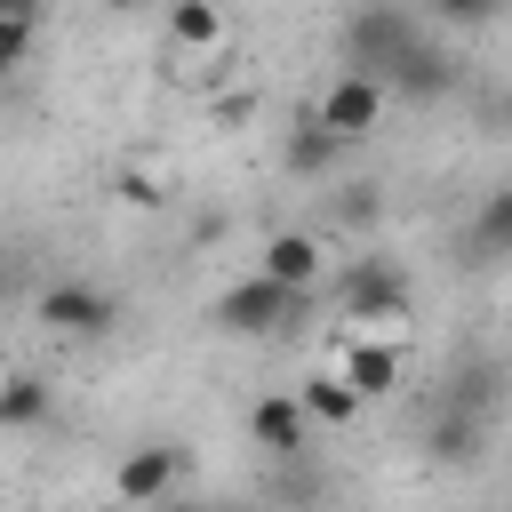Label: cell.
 I'll list each match as a JSON object with an SVG mask.
<instances>
[{
	"mask_svg": "<svg viewBox=\"0 0 512 512\" xmlns=\"http://www.w3.org/2000/svg\"><path fill=\"white\" fill-rule=\"evenodd\" d=\"M256 272L280 280V288H296V296H320V280H328V248H320V232H272V240L256 248Z\"/></svg>",
	"mask_w": 512,
	"mask_h": 512,
	"instance_id": "obj_7",
	"label": "cell"
},
{
	"mask_svg": "<svg viewBox=\"0 0 512 512\" xmlns=\"http://www.w3.org/2000/svg\"><path fill=\"white\" fill-rule=\"evenodd\" d=\"M152 512H208V504H184V496H168V504H152Z\"/></svg>",
	"mask_w": 512,
	"mask_h": 512,
	"instance_id": "obj_21",
	"label": "cell"
},
{
	"mask_svg": "<svg viewBox=\"0 0 512 512\" xmlns=\"http://www.w3.org/2000/svg\"><path fill=\"white\" fill-rule=\"evenodd\" d=\"M512 256V184H488L464 232V264H504Z\"/></svg>",
	"mask_w": 512,
	"mask_h": 512,
	"instance_id": "obj_11",
	"label": "cell"
},
{
	"mask_svg": "<svg viewBox=\"0 0 512 512\" xmlns=\"http://www.w3.org/2000/svg\"><path fill=\"white\" fill-rule=\"evenodd\" d=\"M336 376H344L360 400H384V392H400L408 360H400V344H384V336H352V344L336 352Z\"/></svg>",
	"mask_w": 512,
	"mask_h": 512,
	"instance_id": "obj_8",
	"label": "cell"
},
{
	"mask_svg": "<svg viewBox=\"0 0 512 512\" xmlns=\"http://www.w3.org/2000/svg\"><path fill=\"white\" fill-rule=\"evenodd\" d=\"M176 480H184V448H176V440H144V448H128V456H120V472H112L120 504H136V512L168 504V496H176Z\"/></svg>",
	"mask_w": 512,
	"mask_h": 512,
	"instance_id": "obj_6",
	"label": "cell"
},
{
	"mask_svg": "<svg viewBox=\"0 0 512 512\" xmlns=\"http://www.w3.org/2000/svg\"><path fill=\"white\" fill-rule=\"evenodd\" d=\"M416 48V24L400 8H360L352 32H344V72H368V80H392V64Z\"/></svg>",
	"mask_w": 512,
	"mask_h": 512,
	"instance_id": "obj_4",
	"label": "cell"
},
{
	"mask_svg": "<svg viewBox=\"0 0 512 512\" xmlns=\"http://www.w3.org/2000/svg\"><path fill=\"white\" fill-rule=\"evenodd\" d=\"M120 192H128L136 208H160V192H152V176H120Z\"/></svg>",
	"mask_w": 512,
	"mask_h": 512,
	"instance_id": "obj_19",
	"label": "cell"
},
{
	"mask_svg": "<svg viewBox=\"0 0 512 512\" xmlns=\"http://www.w3.org/2000/svg\"><path fill=\"white\" fill-rule=\"evenodd\" d=\"M384 104H392V88H384V80H368V72H336V80L320 88L312 120H320L336 144H360V136H376V128H384Z\"/></svg>",
	"mask_w": 512,
	"mask_h": 512,
	"instance_id": "obj_3",
	"label": "cell"
},
{
	"mask_svg": "<svg viewBox=\"0 0 512 512\" xmlns=\"http://www.w3.org/2000/svg\"><path fill=\"white\" fill-rule=\"evenodd\" d=\"M0 16H24V24H40V0H0Z\"/></svg>",
	"mask_w": 512,
	"mask_h": 512,
	"instance_id": "obj_20",
	"label": "cell"
},
{
	"mask_svg": "<svg viewBox=\"0 0 512 512\" xmlns=\"http://www.w3.org/2000/svg\"><path fill=\"white\" fill-rule=\"evenodd\" d=\"M168 40L176 48H216L224 40V8L216 0H168Z\"/></svg>",
	"mask_w": 512,
	"mask_h": 512,
	"instance_id": "obj_14",
	"label": "cell"
},
{
	"mask_svg": "<svg viewBox=\"0 0 512 512\" xmlns=\"http://www.w3.org/2000/svg\"><path fill=\"white\" fill-rule=\"evenodd\" d=\"M304 400H288V392H264L256 408H248V440L264 448V456H304Z\"/></svg>",
	"mask_w": 512,
	"mask_h": 512,
	"instance_id": "obj_10",
	"label": "cell"
},
{
	"mask_svg": "<svg viewBox=\"0 0 512 512\" xmlns=\"http://www.w3.org/2000/svg\"><path fill=\"white\" fill-rule=\"evenodd\" d=\"M304 304H312V296H296V288L248 272V280H232V288L216 296V328H224V336H280Z\"/></svg>",
	"mask_w": 512,
	"mask_h": 512,
	"instance_id": "obj_2",
	"label": "cell"
},
{
	"mask_svg": "<svg viewBox=\"0 0 512 512\" xmlns=\"http://www.w3.org/2000/svg\"><path fill=\"white\" fill-rule=\"evenodd\" d=\"M336 304H344V320H360L368 336L408 344L416 304H408V280H400V264H392V256H352V264L336 272Z\"/></svg>",
	"mask_w": 512,
	"mask_h": 512,
	"instance_id": "obj_1",
	"label": "cell"
},
{
	"mask_svg": "<svg viewBox=\"0 0 512 512\" xmlns=\"http://www.w3.org/2000/svg\"><path fill=\"white\" fill-rule=\"evenodd\" d=\"M432 456H440V464H472V456H480L472 416H440V424H432Z\"/></svg>",
	"mask_w": 512,
	"mask_h": 512,
	"instance_id": "obj_16",
	"label": "cell"
},
{
	"mask_svg": "<svg viewBox=\"0 0 512 512\" xmlns=\"http://www.w3.org/2000/svg\"><path fill=\"white\" fill-rule=\"evenodd\" d=\"M96 8H112V16H128V8H144V0H96Z\"/></svg>",
	"mask_w": 512,
	"mask_h": 512,
	"instance_id": "obj_22",
	"label": "cell"
},
{
	"mask_svg": "<svg viewBox=\"0 0 512 512\" xmlns=\"http://www.w3.org/2000/svg\"><path fill=\"white\" fill-rule=\"evenodd\" d=\"M32 312H40V328H56V336H112L120 296L96 288V280H56V288H40Z\"/></svg>",
	"mask_w": 512,
	"mask_h": 512,
	"instance_id": "obj_5",
	"label": "cell"
},
{
	"mask_svg": "<svg viewBox=\"0 0 512 512\" xmlns=\"http://www.w3.org/2000/svg\"><path fill=\"white\" fill-rule=\"evenodd\" d=\"M432 8H440L448 24H496V16L512 8V0H432Z\"/></svg>",
	"mask_w": 512,
	"mask_h": 512,
	"instance_id": "obj_18",
	"label": "cell"
},
{
	"mask_svg": "<svg viewBox=\"0 0 512 512\" xmlns=\"http://www.w3.org/2000/svg\"><path fill=\"white\" fill-rule=\"evenodd\" d=\"M384 88H392L400 104H440V96L456 88V56H440V48H432V40L416 32V48H408V56L392 64V80H384Z\"/></svg>",
	"mask_w": 512,
	"mask_h": 512,
	"instance_id": "obj_9",
	"label": "cell"
},
{
	"mask_svg": "<svg viewBox=\"0 0 512 512\" xmlns=\"http://www.w3.org/2000/svg\"><path fill=\"white\" fill-rule=\"evenodd\" d=\"M328 160H336V136L304 112V120H296V136H288V168H296V176H320Z\"/></svg>",
	"mask_w": 512,
	"mask_h": 512,
	"instance_id": "obj_15",
	"label": "cell"
},
{
	"mask_svg": "<svg viewBox=\"0 0 512 512\" xmlns=\"http://www.w3.org/2000/svg\"><path fill=\"white\" fill-rule=\"evenodd\" d=\"M296 400H304V416H312V424H352V416L368 408V400H360V392H352V384H344L336 368H328V376H312V384H304Z\"/></svg>",
	"mask_w": 512,
	"mask_h": 512,
	"instance_id": "obj_13",
	"label": "cell"
},
{
	"mask_svg": "<svg viewBox=\"0 0 512 512\" xmlns=\"http://www.w3.org/2000/svg\"><path fill=\"white\" fill-rule=\"evenodd\" d=\"M48 416H56V384H48L40 368L0 376V432H32V424H48Z\"/></svg>",
	"mask_w": 512,
	"mask_h": 512,
	"instance_id": "obj_12",
	"label": "cell"
},
{
	"mask_svg": "<svg viewBox=\"0 0 512 512\" xmlns=\"http://www.w3.org/2000/svg\"><path fill=\"white\" fill-rule=\"evenodd\" d=\"M24 64H32V24L24 16H0V80L24 72Z\"/></svg>",
	"mask_w": 512,
	"mask_h": 512,
	"instance_id": "obj_17",
	"label": "cell"
}]
</instances>
